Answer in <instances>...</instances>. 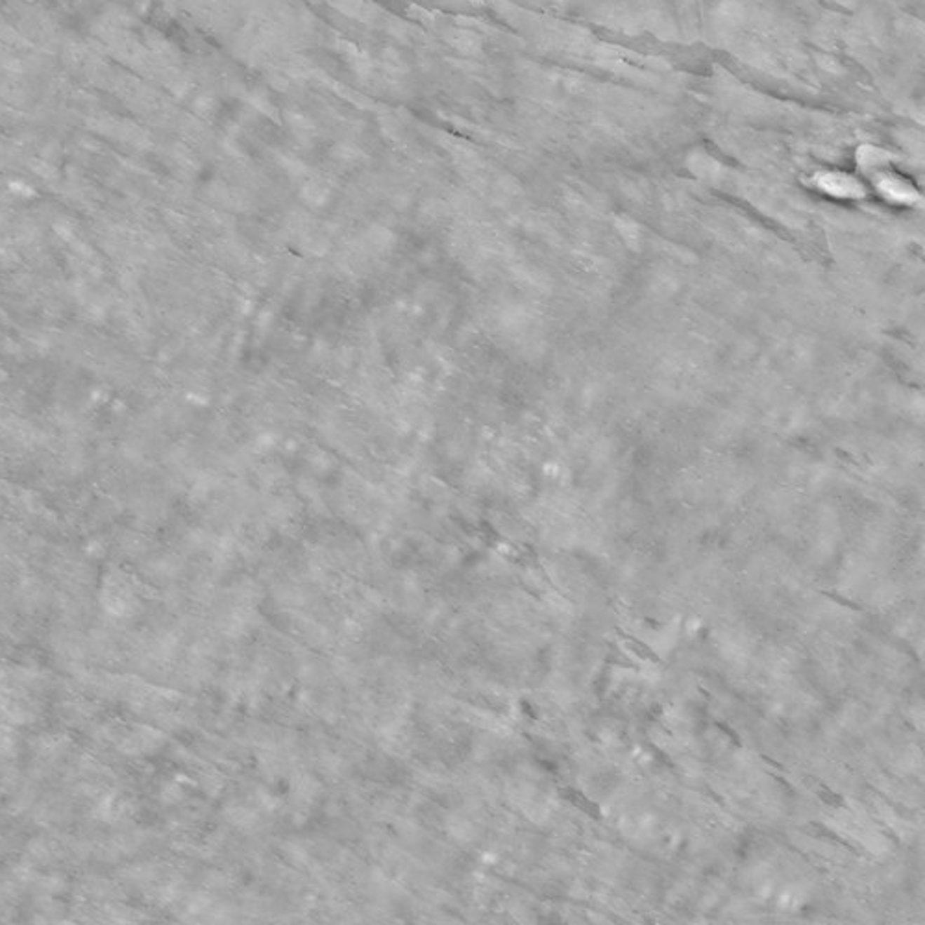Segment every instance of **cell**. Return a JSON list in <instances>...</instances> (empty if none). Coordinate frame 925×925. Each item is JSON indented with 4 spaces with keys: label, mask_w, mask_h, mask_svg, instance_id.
<instances>
[{
    "label": "cell",
    "mask_w": 925,
    "mask_h": 925,
    "mask_svg": "<svg viewBox=\"0 0 925 925\" xmlns=\"http://www.w3.org/2000/svg\"><path fill=\"white\" fill-rule=\"evenodd\" d=\"M818 185L822 187L825 193L833 194V196H846V198H855V196H863L864 189L863 185L853 180L848 174H840V173H828V174H820L818 176Z\"/></svg>",
    "instance_id": "cell-1"
},
{
    "label": "cell",
    "mask_w": 925,
    "mask_h": 925,
    "mask_svg": "<svg viewBox=\"0 0 925 925\" xmlns=\"http://www.w3.org/2000/svg\"><path fill=\"white\" fill-rule=\"evenodd\" d=\"M877 187H879L881 193H884V196H889V198L896 200V202H905V204H909V202L918 198L916 191L912 189L909 184H905L903 180L900 178L881 176V180L877 182Z\"/></svg>",
    "instance_id": "cell-2"
},
{
    "label": "cell",
    "mask_w": 925,
    "mask_h": 925,
    "mask_svg": "<svg viewBox=\"0 0 925 925\" xmlns=\"http://www.w3.org/2000/svg\"><path fill=\"white\" fill-rule=\"evenodd\" d=\"M857 158H859V163L863 169H877L881 165H886L889 161V154H884L883 150L879 149H872V147H864L860 149V152L857 154Z\"/></svg>",
    "instance_id": "cell-3"
},
{
    "label": "cell",
    "mask_w": 925,
    "mask_h": 925,
    "mask_svg": "<svg viewBox=\"0 0 925 925\" xmlns=\"http://www.w3.org/2000/svg\"><path fill=\"white\" fill-rule=\"evenodd\" d=\"M620 635H622V637H624L626 646H628V649H631V651H633L635 655H639L640 659H646V661H657V655H655L654 651H651V649H649L648 646L644 644V642H640V640H637V639H635V637H631V635L624 633V631H620Z\"/></svg>",
    "instance_id": "cell-4"
},
{
    "label": "cell",
    "mask_w": 925,
    "mask_h": 925,
    "mask_svg": "<svg viewBox=\"0 0 925 925\" xmlns=\"http://www.w3.org/2000/svg\"><path fill=\"white\" fill-rule=\"evenodd\" d=\"M816 794L823 803H828L829 807H842L844 805L842 797H840L839 794H835L828 785H822V783H820L816 788Z\"/></svg>",
    "instance_id": "cell-5"
}]
</instances>
